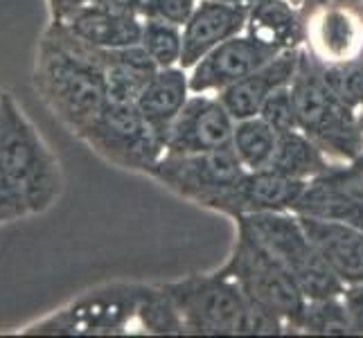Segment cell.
Here are the masks:
<instances>
[{"label":"cell","instance_id":"cell-1","mask_svg":"<svg viewBox=\"0 0 363 338\" xmlns=\"http://www.w3.org/2000/svg\"><path fill=\"white\" fill-rule=\"evenodd\" d=\"M34 86L55 116L72 133L82 131L106 104L97 47L74 36L64 23H52L36 55Z\"/></svg>","mask_w":363,"mask_h":338},{"label":"cell","instance_id":"cell-2","mask_svg":"<svg viewBox=\"0 0 363 338\" xmlns=\"http://www.w3.org/2000/svg\"><path fill=\"white\" fill-rule=\"evenodd\" d=\"M177 305L185 334L203 336H271L284 334V325L250 303L223 271L190 275L162 286Z\"/></svg>","mask_w":363,"mask_h":338},{"label":"cell","instance_id":"cell-3","mask_svg":"<svg viewBox=\"0 0 363 338\" xmlns=\"http://www.w3.org/2000/svg\"><path fill=\"white\" fill-rule=\"evenodd\" d=\"M291 97L298 129L309 135L334 162H352L363 154V129L357 111L345 104L325 79L323 61L300 47Z\"/></svg>","mask_w":363,"mask_h":338},{"label":"cell","instance_id":"cell-4","mask_svg":"<svg viewBox=\"0 0 363 338\" xmlns=\"http://www.w3.org/2000/svg\"><path fill=\"white\" fill-rule=\"evenodd\" d=\"M235 221L237 228L248 232L291 273L307 300L341 295L345 291V284L325 264L296 212H255L235 217Z\"/></svg>","mask_w":363,"mask_h":338},{"label":"cell","instance_id":"cell-5","mask_svg":"<svg viewBox=\"0 0 363 338\" xmlns=\"http://www.w3.org/2000/svg\"><path fill=\"white\" fill-rule=\"evenodd\" d=\"M0 165L23 190L30 212H43L59 196V162L9 93H0Z\"/></svg>","mask_w":363,"mask_h":338},{"label":"cell","instance_id":"cell-6","mask_svg":"<svg viewBox=\"0 0 363 338\" xmlns=\"http://www.w3.org/2000/svg\"><path fill=\"white\" fill-rule=\"evenodd\" d=\"M223 273L267 314L284 325V332H300L307 298L278 259L267 253L248 232L237 228V242Z\"/></svg>","mask_w":363,"mask_h":338},{"label":"cell","instance_id":"cell-7","mask_svg":"<svg viewBox=\"0 0 363 338\" xmlns=\"http://www.w3.org/2000/svg\"><path fill=\"white\" fill-rule=\"evenodd\" d=\"M77 135L99 156L127 169L149 171L165 154L162 135L147 122L135 102H106Z\"/></svg>","mask_w":363,"mask_h":338},{"label":"cell","instance_id":"cell-8","mask_svg":"<svg viewBox=\"0 0 363 338\" xmlns=\"http://www.w3.org/2000/svg\"><path fill=\"white\" fill-rule=\"evenodd\" d=\"M244 165L233 147L194 154H162L147 174L172 192L199 205H208L217 194L228 190L244 176Z\"/></svg>","mask_w":363,"mask_h":338},{"label":"cell","instance_id":"cell-9","mask_svg":"<svg viewBox=\"0 0 363 338\" xmlns=\"http://www.w3.org/2000/svg\"><path fill=\"white\" fill-rule=\"evenodd\" d=\"M235 118L217 93H192L165 135L167 154H194L230 147Z\"/></svg>","mask_w":363,"mask_h":338},{"label":"cell","instance_id":"cell-10","mask_svg":"<svg viewBox=\"0 0 363 338\" xmlns=\"http://www.w3.org/2000/svg\"><path fill=\"white\" fill-rule=\"evenodd\" d=\"M305 190L307 181L289 179L267 167L244 171L240 181L217 194L206 208L217 210L221 215H230L233 219L242 215H255V212H294Z\"/></svg>","mask_w":363,"mask_h":338},{"label":"cell","instance_id":"cell-11","mask_svg":"<svg viewBox=\"0 0 363 338\" xmlns=\"http://www.w3.org/2000/svg\"><path fill=\"white\" fill-rule=\"evenodd\" d=\"M294 212L343 221L363 230V171L350 162H334L328 171L307 183Z\"/></svg>","mask_w":363,"mask_h":338},{"label":"cell","instance_id":"cell-12","mask_svg":"<svg viewBox=\"0 0 363 338\" xmlns=\"http://www.w3.org/2000/svg\"><path fill=\"white\" fill-rule=\"evenodd\" d=\"M278 50H273L264 43L255 41L246 32L223 41L215 50L194 64L190 70V91L192 93H221L235 81L244 79L246 74L255 72L259 66H264Z\"/></svg>","mask_w":363,"mask_h":338},{"label":"cell","instance_id":"cell-13","mask_svg":"<svg viewBox=\"0 0 363 338\" xmlns=\"http://www.w3.org/2000/svg\"><path fill=\"white\" fill-rule=\"evenodd\" d=\"M307 21V47L325 64L359 59L363 52V5L314 9Z\"/></svg>","mask_w":363,"mask_h":338},{"label":"cell","instance_id":"cell-14","mask_svg":"<svg viewBox=\"0 0 363 338\" xmlns=\"http://www.w3.org/2000/svg\"><path fill=\"white\" fill-rule=\"evenodd\" d=\"M248 9L226 0H199L190 21L183 25L181 68L190 70L210 50L246 30Z\"/></svg>","mask_w":363,"mask_h":338},{"label":"cell","instance_id":"cell-15","mask_svg":"<svg viewBox=\"0 0 363 338\" xmlns=\"http://www.w3.org/2000/svg\"><path fill=\"white\" fill-rule=\"evenodd\" d=\"M325 264L345 286L363 282V230L343 221L298 215Z\"/></svg>","mask_w":363,"mask_h":338},{"label":"cell","instance_id":"cell-16","mask_svg":"<svg viewBox=\"0 0 363 338\" xmlns=\"http://www.w3.org/2000/svg\"><path fill=\"white\" fill-rule=\"evenodd\" d=\"M298 55L300 50H284V52L267 61L264 66H259L255 72L246 74L244 79L217 93L235 122L259 116V108L269 99V95L291 84L298 66Z\"/></svg>","mask_w":363,"mask_h":338},{"label":"cell","instance_id":"cell-17","mask_svg":"<svg viewBox=\"0 0 363 338\" xmlns=\"http://www.w3.org/2000/svg\"><path fill=\"white\" fill-rule=\"evenodd\" d=\"M97 59L104 77L106 102H135L158 70L143 45L97 47Z\"/></svg>","mask_w":363,"mask_h":338},{"label":"cell","instance_id":"cell-18","mask_svg":"<svg viewBox=\"0 0 363 338\" xmlns=\"http://www.w3.org/2000/svg\"><path fill=\"white\" fill-rule=\"evenodd\" d=\"M244 32L278 52L300 50L307 43V21L289 0H264L250 7Z\"/></svg>","mask_w":363,"mask_h":338},{"label":"cell","instance_id":"cell-19","mask_svg":"<svg viewBox=\"0 0 363 338\" xmlns=\"http://www.w3.org/2000/svg\"><path fill=\"white\" fill-rule=\"evenodd\" d=\"M64 25L82 41L104 50L140 45L143 36L140 16L113 14V11H106L97 5H89L74 11L68 21H64Z\"/></svg>","mask_w":363,"mask_h":338},{"label":"cell","instance_id":"cell-20","mask_svg":"<svg viewBox=\"0 0 363 338\" xmlns=\"http://www.w3.org/2000/svg\"><path fill=\"white\" fill-rule=\"evenodd\" d=\"M190 95V72L181 66L160 68L135 99V106L165 140L172 122L177 120Z\"/></svg>","mask_w":363,"mask_h":338},{"label":"cell","instance_id":"cell-21","mask_svg":"<svg viewBox=\"0 0 363 338\" xmlns=\"http://www.w3.org/2000/svg\"><path fill=\"white\" fill-rule=\"evenodd\" d=\"M334 165V160L323 152V149L305 135L300 129L278 133V147L271 160V169L284 174L289 179L298 181H311L320 176L323 171H328Z\"/></svg>","mask_w":363,"mask_h":338},{"label":"cell","instance_id":"cell-22","mask_svg":"<svg viewBox=\"0 0 363 338\" xmlns=\"http://www.w3.org/2000/svg\"><path fill=\"white\" fill-rule=\"evenodd\" d=\"M230 147L246 171L267 169L278 147V131L259 116L237 120Z\"/></svg>","mask_w":363,"mask_h":338},{"label":"cell","instance_id":"cell-23","mask_svg":"<svg viewBox=\"0 0 363 338\" xmlns=\"http://www.w3.org/2000/svg\"><path fill=\"white\" fill-rule=\"evenodd\" d=\"M303 334H320V336H350L354 334V325L345 307L343 293L328 298L307 300L303 320H300Z\"/></svg>","mask_w":363,"mask_h":338},{"label":"cell","instance_id":"cell-24","mask_svg":"<svg viewBox=\"0 0 363 338\" xmlns=\"http://www.w3.org/2000/svg\"><path fill=\"white\" fill-rule=\"evenodd\" d=\"M140 45L154 61L156 68H174L181 66L183 52V28L165 21L143 18V36Z\"/></svg>","mask_w":363,"mask_h":338},{"label":"cell","instance_id":"cell-25","mask_svg":"<svg viewBox=\"0 0 363 338\" xmlns=\"http://www.w3.org/2000/svg\"><path fill=\"white\" fill-rule=\"evenodd\" d=\"M135 314L140 316L143 325L152 334H185V325L179 309L162 286H158V289H140Z\"/></svg>","mask_w":363,"mask_h":338},{"label":"cell","instance_id":"cell-26","mask_svg":"<svg viewBox=\"0 0 363 338\" xmlns=\"http://www.w3.org/2000/svg\"><path fill=\"white\" fill-rule=\"evenodd\" d=\"M259 118H264L278 133L298 129L296 108H294V97H291V86L289 84L269 95V99L259 108Z\"/></svg>","mask_w":363,"mask_h":338},{"label":"cell","instance_id":"cell-27","mask_svg":"<svg viewBox=\"0 0 363 338\" xmlns=\"http://www.w3.org/2000/svg\"><path fill=\"white\" fill-rule=\"evenodd\" d=\"M196 5H199V0H143L140 18L165 21V23L183 28V25L190 21Z\"/></svg>","mask_w":363,"mask_h":338},{"label":"cell","instance_id":"cell-28","mask_svg":"<svg viewBox=\"0 0 363 338\" xmlns=\"http://www.w3.org/2000/svg\"><path fill=\"white\" fill-rule=\"evenodd\" d=\"M25 215H30L28 198H25L23 190L7 176L3 165H0V223L16 221Z\"/></svg>","mask_w":363,"mask_h":338},{"label":"cell","instance_id":"cell-29","mask_svg":"<svg viewBox=\"0 0 363 338\" xmlns=\"http://www.w3.org/2000/svg\"><path fill=\"white\" fill-rule=\"evenodd\" d=\"M343 300H345V307L350 311V318H352L354 334L363 336V282L345 286Z\"/></svg>","mask_w":363,"mask_h":338},{"label":"cell","instance_id":"cell-30","mask_svg":"<svg viewBox=\"0 0 363 338\" xmlns=\"http://www.w3.org/2000/svg\"><path fill=\"white\" fill-rule=\"evenodd\" d=\"M48 3H50V14H52V23H64L74 11L93 5V0H48Z\"/></svg>","mask_w":363,"mask_h":338},{"label":"cell","instance_id":"cell-31","mask_svg":"<svg viewBox=\"0 0 363 338\" xmlns=\"http://www.w3.org/2000/svg\"><path fill=\"white\" fill-rule=\"evenodd\" d=\"M93 5L102 7L113 14H127V16H140L143 0H93Z\"/></svg>","mask_w":363,"mask_h":338},{"label":"cell","instance_id":"cell-32","mask_svg":"<svg viewBox=\"0 0 363 338\" xmlns=\"http://www.w3.org/2000/svg\"><path fill=\"white\" fill-rule=\"evenodd\" d=\"M240 5H244L246 9H250V7H255V5H259V3H264V0H237Z\"/></svg>","mask_w":363,"mask_h":338},{"label":"cell","instance_id":"cell-33","mask_svg":"<svg viewBox=\"0 0 363 338\" xmlns=\"http://www.w3.org/2000/svg\"><path fill=\"white\" fill-rule=\"evenodd\" d=\"M350 165H352V167H357L359 171H363V154H361L359 158H354L352 162H350Z\"/></svg>","mask_w":363,"mask_h":338},{"label":"cell","instance_id":"cell-34","mask_svg":"<svg viewBox=\"0 0 363 338\" xmlns=\"http://www.w3.org/2000/svg\"><path fill=\"white\" fill-rule=\"evenodd\" d=\"M357 118H359V124H361V129H363V99H361V104L357 106Z\"/></svg>","mask_w":363,"mask_h":338},{"label":"cell","instance_id":"cell-35","mask_svg":"<svg viewBox=\"0 0 363 338\" xmlns=\"http://www.w3.org/2000/svg\"><path fill=\"white\" fill-rule=\"evenodd\" d=\"M289 3H291V5H296V7L300 9V7H303V5L307 3V0H289Z\"/></svg>","mask_w":363,"mask_h":338},{"label":"cell","instance_id":"cell-36","mask_svg":"<svg viewBox=\"0 0 363 338\" xmlns=\"http://www.w3.org/2000/svg\"><path fill=\"white\" fill-rule=\"evenodd\" d=\"M226 3H237V0H226Z\"/></svg>","mask_w":363,"mask_h":338}]
</instances>
